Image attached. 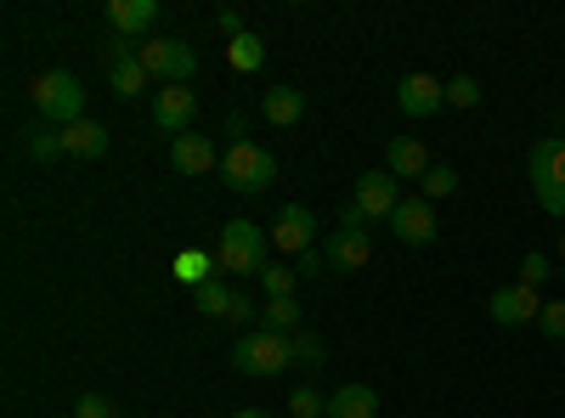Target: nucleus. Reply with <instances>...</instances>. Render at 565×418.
Masks as SVG:
<instances>
[{
    "label": "nucleus",
    "mask_w": 565,
    "mask_h": 418,
    "mask_svg": "<svg viewBox=\"0 0 565 418\" xmlns=\"http://www.w3.org/2000/svg\"><path fill=\"white\" fill-rule=\"evenodd\" d=\"M193 114H199V97H193L186 85H164V90H153V125L170 136V142L193 130Z\"/></svg>",
    "instance_id": "obj_10"
},
{
    "label": "nucleus",
    "mask_w": 565,
    "mask_h": 418,
    "mask_svg": "<svg viewBox=\"0 0 565 418\" xmlns=\"http://www.w3.org/2000/svg\"><path fill=\"white\" fill-rule=\"evenodd\" d=\"M559 266H565V238H559Z\"/></svg>",
    "instance_id": "obj_38"
},
{
    "label": "nucleus",
    "mask_w": 565,
    "mask_h": 418,
    "mask_svg": "<svg viewBox=\"0 0 565 418\" xmlns=\"http://www.w3.org/2000/svg\"><path fill=\"white\" fill-rule=\"evenodd\" d=\"M487 311H492V322H503V329H526V322L543 317V300H537V289H526V283H509V289H498V294L487 300Z\"/></svg>",
    "instance_id": "obj_13"
},
{
    "label": "nucleus",
    "mask_w": 565,
    "mask_h": 418,
    "mask_svg": "<svg viewBox=\"0 0 565 418\" xmlns=\"http://www.w3.org/2000/svg\"><path fill=\"white\" fill-rule=\"evenodd\" d=\"M215 29H221L226 40H238V34H249V29H244V12H238V7H221V12H215Z\"/></svg>",
    "instance_id": "obj_33"
},
{
    "label": "nucleus",
    "mask_w": 565,
    "mask_h": 418,
    "mask_svg": "<svg viewBox=\"0 0 565 418\" xmlns=\"http://www.w3.org/2000/svg\"><path fill=\"white\" fill-rule=\"evenodd\" d=\"M537 329H543L548 340H565V300H548V306H543V317H537Z\"/></svg>",
    "instance_id": "obj_32"
},
{
    "label": "nucleus",
    "mask_w": 565,
    "mask_h": 418,
    "mask_svg": "<svg viewBox=\"0 0 565 418\" xmlns=\"http://www.w3.org/2000/svg\"><path fill=\"white\" fill-rule=\"evenodd\" d=\"M175 277H181V283H193V289H204V283H210V255L186 249V255H181V271H175Z\"/></svg>",
    "instance_id": "obj_29"
},
{
    "label": "nucleus",
    "mask_w": 565,
    "mask_h": 418,
    "mask_svg": "<svg viewBox=\"0 0 565 418\" xmlns=\"http://www.w3.org/2000/svg\"><path fill=\"white\" fill-rule=\"evenodd\" d=\"M447 108H481V79H469V74L447 79Z\"/></svg>",
    "instance_id": "obj_28"
},
{
    "label": "nucleus",
    "mask_w": 565,
    "mask_h": 418,
    "mask_svg": "<svg viewBox=\"0 0 565 418\" xmlns=\"http://www.w3.org/2000/svg\"><path fill=\"white\" fill-rule=\"evenodd\" d=\"M63 153H68V159H103V153H108V125H97V119L68 125V130H63Z\"/></svg>",
    "instance_id": "obj_18"
},
{
    "label": "nucleus",
    "mask_w": 565,
    "mask_h": 418,
    "mask_svg": "<svg viewBox=\"0 0 565 418\" xmlns=\"http://www.w3.org/2000/svg\"><path fill=\"white\" fill-rule=\"evenodd\" d=\"M322 266H328V260H322L317 249H306V255H295V271H300V277H317Z\"/></svg>",
    "instance_id": "obj_35"
},
{
    "label": "nucleus",
    "mask_w": 565,
    "mask_h": 418,
    "mask_svg": "<svg viewBox=\"0 0 565 418\" xmlns=\"http://www.w3.org/2000/svg\"><path fill=\"white\" fill-rule=\"evenodd\" d=\"M396 204H402L396 175H391V170H367V175H356V187H351V199H345V210H340V226H373V221L391 226Z\"/></svg>",
    "instance_id": "obj_3"
},
{
    "label": "nucleus",
    "mask_w": 565,
    "mask_h": 418,
    "mask_svg": "<svg viewBox=\"0 0 565 418\" xmlns=\"http://www.w3.org/2000/svg\"><path fill=\"white\" fill-rule=\"evenodd\" d=\"M289 412H295V418H322V412H328V396H317L311 385H300V390L289 396Z\"/></svg>",
    "instance_id": "obj_30"
},
{
    "label": "nucleus",
    "mask_w": 565,
    "mask_h": 418,
    "mask_svg": "<svg viewBox=\"0 0 565 418\" xmlns=\"http://www.w3.org/2000/svg\"><path fill=\"white\" fill-rule=\"evenodd\" d=\"M226 57H232V68H238V74H255L266 63V40L260 34H238V40L226 45Z\"/></svg>",
    "instance_id": "obj_24"
},
{
    "label": "nucleus",
    "mask_w": 565,
    "mask_h": 418,
    "mask_svg": "<svg viewBox=\"0 0 565 418\" xmlns=\"http://www.w3.org/2000/svg\"><path fill=\"white\" fill-rule=\"evenodd\" d=\"M260 289H266L271 300H295L300 271H295V266H266V271H260Z\"/></svg>",
    "instance_id": "obj_26"
},
{
    "label": "nucleus",
    "mask_w": 565,
    "mask_h": 418,
    "mask_svg": "<svg viewBox=\"0 0 565 418\" xmlns=\"http://www.w3.org/2000/svg\"><path fill=\"white\" fill-rule=\"evenodd\" d=\"M232 418H271V412H260V407H244V412H232Z\"/></svg>",
    "instance_id": "obj_37"
},
{
    "label": "nucleus",
    "mask_w": 565,
    "mask_h": 418,
    "mask_svg": "<svg viewBox=\"0 0 565 418\" xmlns=\"http://www.w3.org/2000/svg\"><path fill=\"white\" fill-rule=\"evenodd\" d=\"M170 164H175V175H210V170H221V153H215V142L210 136H175L170 142Z\"/></svg>",
    "instance_id": "obj_14"
},
{
    "label": "nucleus",
    "mask_w": 565,
    "mask_h": 418,
    "mask_svg": "<svg viewBox=\"0 0 565 418\" xmlns=\"http://www.w3.org/2000/svg\"><path fill=\"white\" fill-rule=\"evenodd\" d=\"M458 193V170L452 164H430V170H424V181H418V199H452Z\"/></svg>",
    "instance_id": "obj_25"
},
{
    "label": "nucleus",
    "mask_w": 565,
    "mask_h": 418,
    "mask_svg": "<svg viewBox=\"0 0 565 418\" xmlns=\"http://www.w3.org/2000/svg\"><path fill=\"white\" fill-rule=\"evenodd\" d=\"M23 153H29L34 164L63 159V130H57V125H45V119H40V125H29V130H23Z\"/></svg>",
    "instance_id": "obj_20"
},
{
    "label": "nucleus",
    "mask_w": 565,
    "mask_h": 418,
    "mask_svg": "<svg viewBox=\"0 0 565 418\" xmlns=\"http://www.w3.org/2000/svg\"><path fill=\"white\" fill-rule=\"evenodd\" d=\"M193 300H199V311L204 317H221V322H232V311H238V300H244V289H226V283H210L204 289H193Z\"/></svg>",
    "instance_id": "obj_21"
},
{
    "label": "nucleus",
    "mask_w": 565,
    "mask_h": 418,
    "mask_svg": "<svg viewBox=\"0 0 565 418\" xmlns=\"http://www.w3.org/2000/svg\"><path fill=\"white\" fill-rule=\"evenodd\" d=\"M289 356H295V367H306V374H317V367H328V345L311 334V329H300V334H289Z\"/></svg>",
    "instance_id": "obj_23"
},
{
    "label": "nucleus",
    "mask_w": 565,
    "mask_h": 418,
    "mask_svg": "<svg viewBox=\"0 0 565 418\" xmlns=\"http://www.w3.org/2000/svg\"><path fill=\"white\" fill-rule=\"evenodd\" d=\"M148 68H141V57H119V63H108V85L119 90V97L130 103V97H141V90H148Z\"/></svg>",
    "instance_id": "obj_22"
},
{
    "label": "nucleus",
    "mask_w": 565,
    "mask_h": 418,
    "mask_svg": "<svg viewBox=\"0 0 565 418\" xmlns=\"http://www.w3.org/2000/svg\"><path fill=\"white\" fill-rule=\"evenodd\" d=\"M232 367H238V374H249V379H271V374H282V367H295L289 334H277V329L244 334L238 345H232Z\"/></svg>",
    "instance_id": "obj_5"
},
{
    "label": "nucleus",
    "mask_w": 565,
    "mask_h": 418,
    "mask_svg": "<svg viewBox=\"0 0 565 418\" xmlns=\"http://www.w3.org/2000/svg\"><path fill=\"white\" fill-rule=\"evenodd\" d=\"M74 418H119V407H114L103 390H85V396L74 401Z\"/></svg>",
    "instance_id": "obj_31"
},
{
    "label": "nucleus",
    "mask_w": 565,
    "mask_h": 418,
    "mask_svg": "<svg viewBox=\"0 0 565 418\" xmlns=\"http://www.w3.org/2000/svg\"><path fill=\"white\" fill-rule=\"evenodd\" d=\"M391 232H396V244H407V249L436 244V204L430 199H402L396 215H391Z\"/></svg>",
    "instance_id": "obj_11"
},
{
    "label": "nucleus",
    "mask_w": 565,
    "mask_h": 418,
    "mask_svg": "<svg viewBox=\"0 0 565 418\" xmlns=\"http://www.w3.org/2000/svg\"><path fill=\"white\" fill-rule=\"evenodd\" d=\"M396 108H402L407 119H430V114L447 108V85H441L436 74H402V79H396Z\"/></svg>",
    "instance_id": "obj_8"
},
{
    "label": "nucleus",
    "mask_w": 565,
    "mask_h": 418,
    "mask_svg": "<svg viewBox=\"0 0 565 418\" xmlns=\"http://www.w3.org/2000/svg\"><path fill=\"white\" fill-rule=\"evenodd\" d=\"M260 329H277V334L300 329V300H266V311H260Z\"/></svg>",
    "instance_id": "obj_27"
},
{
    "label": "nucleus",
    "mask_w": 565,
    "mask_h": 418,
    "mask_svg": "<svg viewBox=\"0 0 565 418\" xmlns=\"http://www.w3.org/2000/svg\"><path fill=\"white\" fill-rule=\"evenodd\" d=\"M136 57H141V68H148L159 85H186L199 74V57H193V45L186 40H175V34H148L136 45Z\"/></svg>",
    "instance_id": "obj_6"
},
{
    "label": "nucleus",
    "mask_w": 565,
    "mask_h": 418,
    "mask_svg": "<svg viewBox=\"0 0 565 418\" xmlns=\"http://www.w3.org/2000/svg\"><path fill=\"white\" fill-rule=\"evenodd\" d=\"M260 114H266L271 125H282V130L300 125V119H306V90H295V85H271L266 97H260Z\"/></svg>",
    "instance_id": "obj_17"
},
{
    "label": "nucleus",
    "mask_w": 565,
    "mask_h": 418,
    "mask_svg": "<svg viewBox=\"0 0 565 418\" xmlns=\"http://www.w3.org/2000/svg\"><path fill=\"white\" fill-rule=\"evenodd\" d=\"M385 170L396 181H424V170H430V153H424L418 136H396V142L385 148Z\"/></svg>",
    "instance_id": "obj_16"
},
{
    "label": "nucleus",
    "mask_w": 565,
    "mask_h": 418,
    "mask_svg": "<svg viewBox=\"0 0 565 418\" xmlns=\"http://www.w3.org/2000/svg\"><path fill=\"white\" fill-rule=\"evenodd\" d=\"M266 232H271V249H282V255H306V249H311V232H317V215H311L306 204H282L277 221H271Z\"/></svg>",
    "instance_id": "obj_12"
},
{
    "label": "nucleus",
    "mask_w": 565,
    "mask_h": 418,
    "mask_svg": "<svg viewBox=\"0 0 565 418\" xmlns=\"http://www.w3.org/2000/svg\"><path fill=\"white\" fill-rule=\"evenodd\" d=\"M29 103H34V114H40L45 125H57V130L90 119V114H85V85H79V74H68V68L34 74V79H29Z\"/></svg>",
    "instance_id": "obj_1"
},
{
    "label": "nucleus",
    "mask_w": 565,
    "mask_h": 418,
    "mask_svg": "<svg viewBox=\"0 0 565 418\" xmlns=\"http://www.w3.org/2000/svg\"><path fill=\"white\" fill-rule=\"evenodd\" d=\"M543 277H548V260H543V255H526V260H521V283H526V289H537Z\"/></svg>",
    "instance_id": "obj_34"
},
{
    "label": "nucleus",
    "mask_w": 565,
    "mask_h": 418,
    "mask_svg": "<svg viewBox=\"0 0 565 418\" xmlns=\"http://www.w3.org/2000/svg\"><path fill=\"white\" fill-rule=\"evenodd\" d=\"M322 418H380V396H373V385H345L328 396Z\"/></svg>",
    "instance_id": "obj_19"
},
{
    "label": "nucleus",
    "mask_w": 565,
    "mask_h": 418,
    "mask_svg": "<svg viewBox=\"0 0 565 418\" xmlns=\"http://www.w3.org/2000/svg\"><path fill=\"white\" fill-rule=\"evenodd\" d=\"M322 260H328V271H362L373 260L367 226H334V232H328V244H322Z\"/></svg>",
    "instance_id": "obj_9"
},
{
    "label": "nucleus",
    "mask_w": 565,
    "mask_h": 418,
    "mask_svg": "<svg viewBox=\"0 0 565 418\" xmlns=\"http://www.w3.org/2000/svg\"><path fill=\"white\" fill-rule=\"evenodd\" d=\"M159 23V0H108V29L136 40V34H148Z\"/></svg>",
    "instance_id": "obj_15"
},
{
    "label": "nucleus",
    "mask_w": 565,
    "mask_h": 418,
    "mask_svg": "<svg viewBox=\"0 0 565 418\" xmlns=\"http://www.w3.org/2000/svg\"><path fill=\"white\" fill-rule=\"evenodd\" d=\"M244 130H249V119H244V114H232V119H226V136H232V142H244Z\"/></svg>",
    "instance_id": "obj_36"
},
{
    "label": "nucleus",
    "mask_w": 565,
    "mask_h": 418,
    "mask_svg": "<svg viewBox=\"0 0 565 418\" xmlns=\"http://www.w3.org/2000/svg\"><path fill=\"white\" fill-rule=\"evenodd\" d=\"M271 232L260 226V221H226L221 226V238H215V266L221 271H232V277H260L271 260Z\"/></svg>",
    "instance_id": "obj_2"
},
{
    "label": "nucleus",
    "mask_w": 565,
    "mask_h": 418,
    "mask_svg": "<svg viewBox=\"0 0 565 418\" xmlns=\"http://www.w3.org/2000/svg\"><path fill=\"white\" fill-rule=\"evenodd\" d=\"M532 199L543 204V215H565V142L543 136L532 148Z\"/></svg>",
    "instance_id": "obj_7"
},
{
    "label": "nucleus",
    "mask_w": 565,
    "mask_h": 418,
    "mask_svg": "<svg viewBox=\"0 0 565 418\" xmlns=\"http://www.w3.org/2000/svg\"><path fill=\"white\" fill-rule=\"evenodd\" d=\"M221 181L232 193H266L271 181H277V159L260 148V142H232L226 153H221Z\"/></svg>",
    "instance_id": "obj_4"
}]
</instances>
